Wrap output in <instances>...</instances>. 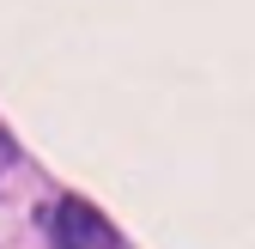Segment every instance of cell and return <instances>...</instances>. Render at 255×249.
I'll use <instances>...</instances> for the list:
<instances>
[{"label": "cell", "instance_id": "6da1fadb", "mask_svg": "<svg viewBox=\"0 0 255 249\" xmlns=\"http://www.w3.org/2000/svg\"><path fill=\"white\" fill-rule=\"evenodd\" d=\"M55 237H61V249H122V237L91 207H79V201H61L55 207Z\"/></svg>", "mask_w": 255, "mask_h": 249}]
</instances>
